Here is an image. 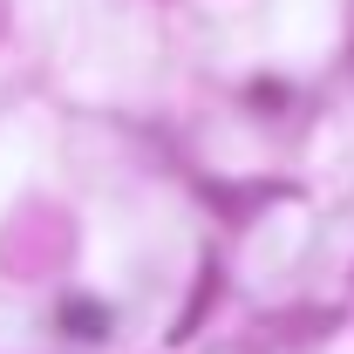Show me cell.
<instances>
[{"label":"cell","instance_id":"cell-1","mask_svg":"<svg viewBox=\"0 0 354 354\" xmlns=\"http://www.w3.org/2000/svg\"><path fill=\"white\" fill-rule=\"evenodd\" d=\"M68 252H75V225L62 218L55 205H28L21 218L7 225V239H0V266H7V272H21V279L55 272Z\"/></svg>","mask_w":354,"mask_h":354},{"label":"cell","instance_id":"cell-2","mask_svg":"<svg viewBox=\"0 0 354 354\" xmlns=\"http://www.w3.org/2000/svg\"><path fill=\"white\" fill-rule=\"evenodd\" d=\"M62 334L102 341V334H109V307H95V300H68V307H62Z\"/></svg>","mask_w":354,"mask_h":354},{"label":"cell","instance_id":"cell-3","mask_svg":"<svg viewBox=\"0 0 354 354\" xmlns=\"http://www.w3.org/2000/svg\"><path fill=\"white\" fill-rule=\"evenodd\" d=\"M212 293H218V266L205 259V272H198V293H191V313H184V320H171V341H191V327L205 320V307H212Z\"/></svg>","mask_w":354,"mask_h":354},{"label":"cell","instance_id":"cell-4","mask_svg":"<svg viewBox=\"0 0 354 354\" xmlns=\"http://www.w3.org/2000/svg\"><path fill=\"white\" fill-rule=\"evenodd\" d=\"M0 35H7V0H0Z\"/></svg>","mask_w":354,"mask_h":354}]
</instances>
